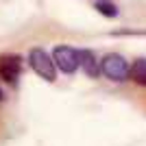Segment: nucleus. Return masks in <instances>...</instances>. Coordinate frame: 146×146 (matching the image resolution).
I'll use <instances>...</instances> for the list:
<instances>
[{
	"instance_id": "obj_7",
	"label": "nucleus",
	"mask_w": 146,
	"mask_h": 146,
	"mask_svg": "<svg viewBox=\"0 0 146 146\" xmlns=\"http://www.w3.org/2000/svg\"><path fill=\"white\" fill-rule=\"evenodd\" d=\"M96 11L107 15V18H116L118 15V7L111 2V0H98L96 2Z\"/></svg>"
},
{
	"instance_id": "obj_4",
	"label": "nucleus",
	"mask_w": 146,
	"mask_h": 146,
	"mask_svg": "<svg viewBox=\"0 0 146 146\" xmlns=\"http://www.w3.org/2000/svg\"><path fill=\"white\" fill-rule=\"evenodd\" d=\"M20 76V57L18 55H2L0 57V79H5L7 83Z\"/></svg>"
},
{
	"instance_id": "obj_3",
	"label": "nucleus",
	"mask_w": 146,
	"mask_h": 146,
	"mask_svg": "<svg viewBox=\"0 0 146 146\" xmlns=\"http://www.w3.org/2000/svg\"><path fill=\"white\" fill-rule=\"evenodd\" d=\"M52 61H55L57 70H61L66 74H72L81 66V52L70 48V46H57L52 50Z\"/></svg>"
},
{
	"instance_id": "obj_1",
	"label": "nucleus",
	"mask_w": 146,
	"mask_h": 146,
	"mask_svg": "<svg viewBox=\"0 0 146 146\" xmlns=\"http://www.w3.org/2000/svg\"><path fill=\"white\" fill-rule=\"evenodd\" d=\"M100 70L111 81H127L131 76V66L127 63V59L122 55H116V52L100 59Z\"/></svg>"
},
{
	"instance_id": "obj_2",
	"label": "nucleus",
	"mask_w": 146,
	"mask_h": 146,
	"mask_svg": "<svg viewBox=\"0 0 146 146\" xmlns=\"http://www.w3.org/2000/svg\"><path fill=\"white\" fill-rule=\"evenodd\" d=\"M29 63L33 68V72H37L44 81H55L57 79V66L52 57L42 48H33L29 52Z\"/></svg>"
},
{
	"instance_id": "obj_8",
	"label": "nucleus",
	"mask_w": 146,
	"mask_h": 146,
	"mask_svg": "<svg viewBox=\"0 0 146 146\" xmlns=\"http://www.w3.org/2000/svg\"><path fill=\"white\" fill-rule=\"evenodd\" d=\"M0 96H2V92H0Z\"/></svg>"
},
{
	"instance_id": "obj_6",
	"label": "nucleus",
	"mask_w": 146,
	"mask_h": 146,
	"mask_svg": "<svg viewBox=\"0 0 146 146\" xmlns=\"http://www.w3.org/2000/svg\"><path fill=\"white\" fill-rule=\"evenodd\" d=\"M131 81L146 87V59H137L131 66Z\"/></svg>"
},
{
	"instance_id": "obj_5",
	"label": "nucleus",
	"mask_w": 146,
	"mask_h": 146,
	"mask_svg": "<svg viewBox=\"0 0 146 146\" xmlns=\"http://www.w3.org/2000/svg\"><path fill=\"white\" fill-rule=\"evenodd\" d=\"M81 66H83L85 74H90V76H98L103 72L100 70V59L92 50H81Z\"/></svg>"
}]
</instances>
